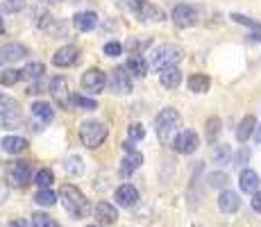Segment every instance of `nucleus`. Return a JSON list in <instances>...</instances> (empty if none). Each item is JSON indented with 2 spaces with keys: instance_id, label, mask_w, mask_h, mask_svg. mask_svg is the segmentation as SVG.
<instances>
[{
  "instance_id": "nucleus-1",
  "label": "nucleus",
  "mask_w": 261,
  "mask_h": 227,
  "mask_svg": "<svg viewBox=\"0 0 261 227\" xmlns=\"http://www.w3.org/2000/svg\"><path fill=\"white\" fill-rule=\"evenodd\" d=\"M59 200H62L64 209H66L73 218H84V216L89 214V203L77 186L64 184L62 189H59Z\"/></svg>"
},
{
  "instance_id": "nucleus-2",
  "label": "nucleus",
  "mask_w": 261,
  "mask_h": 227,
  "mask_svg": "<svg viewBox=\"0 0 261 227\" xmlns=\"http://www.w3.org/2000/svg\"><path fill=\"white\" fill-rule=\"evenodd\" d=\"M154 125H157L159 139H162L164 143H170V145H173L175 136L179 134L177 130H179V125H182V116H179L177 109L166 107V109H162V112H159L157 120H154Z\"/></svg>"
},
{
  "instance_id": "nucleus-3",
  "label": "nucleus",
  "mask_w": 261,
  "mask_h": 227,
  "mask_svg": "<svg viewBox=\"0 0 261 227\" xmlns=\"http://www.w3.org/2000/svg\"><path fill=\"white\" fill-rule=\"evenodd\" d=\"M107 134H109L107 125L100 123V120H84V123L80 125V141H82L89 150L100 148V145L105 143V139H107Z\"/></svg>"
},
{
  "instance_id": "nucleus-4",
  "label": "nucleus",
  "mask_w": 261,
  "mask_h": 227,
  "mask_svg": "<svg viewBox=\"0 0 261 227\" xmlns=\"http://www.w3.org/2000/svg\"><path fill=\"white\" fill-rule=\"evenodd\" d=\"M184 57V50L175 43H164L152 53V68L154 70H166L170 66H177Z\"/></svg>"
},
{
  "instance_id": "nucleus-5",
  "label": "nucleus",
  "mask_w": 261,
  "mask_h": 227,
  "mask_svg": "<svg viewBox=\"0 0 261 227\" xmlns=\"http://www.w3.org/2000/svg\"><path fill=\"white\" fill-rule=\"evenodd\" d=\"M48 91L59 109H71V105H75V95L71 93V84H68V80L64 78V75H57V78L50 80Z\"/></svg>"
},
{
  "instance_id": "nucleus-6",
  "label": "nucleus",
  "mask_w": 261,
  "mask_h": 227,
  "mask_svg": "<svg viewBox=\"0 0 261 227\" xmlns=\"http://www.w3.org/2000/svg\"><path fill=\"white\" fill-rule=\"evenodd\" d=\"M21 123H23V116L18 105L12 98L0 93V125L3 128H18Z\"/></svg>"
},
{
  "instance_id": "nucleus-7",
  "label": "nucleus",
  "mask_w": 261,
  "mask_h": 227,
  "mask_svg": "<svg viewBox=\"0 0 261 227\" xmlns=\"http://www.w3.org/2000/svg\"><path fill=\"white\" fill-rule=\"evenodd\" d=\"M127 7L137 14L141 21H150V23H162L164 21V12L157 5L148 3V0H127Z\"/></svg>"
},
{
  "instance_id": "nucleus-8",
  "label": "nucleus",
  "mask_w": 261,
  "mask_h": 227,
  "mask_svg": "<svg viewBox=\"0 0 261 227\" xmlns=\"http://www.w3.org/2000/svg\"><path fill=\"white\" fill-rule=\"evenodd\" d=\"M32 180V166L30 161H14V164L7 166V182L16 189H23V186L30 184Z\"/></svg>"
},
{
  "instance_id": "nucleus-9",
  "label": "nucleus",
  "mask_w": 261,
  "mask_h": 227,
  "mask_svg": "<svg viewBox=\"0 0 261 227\" xmlns=\"http://www.w3.org/2000/svg\"><path fill=\"white\" fill-rule=\"evenodd\" d=\"M80 84H82V89L87 91V93H100V91L105 89V84H107V75L100 68H89L87 73L82 75Z\"/></svg>"
},
{
  "instance_id": "nucleus-10",
  "label": "nucleus",
  "mask_w": 261,
  "mask_h": 227,
  "mask_svg": "<svg viewBox=\"0 0 261 227\" xmlns=\"http://www.w3.org/2000/svg\"><path fill=\"white\" fill-rule=\"evenodd\" d=\"M198 145H200V136L195 134L193 130H182V132L175 136V141H173V148L177 150L179 155L195 153V150H198Z\"/></svg>"
},
{
  "instance_id": "nucleus-11",
  "label": "nucleus",
  "mask_w": 261,
  "mask_h": 227,
  "mask_svg": "<svg viewBox=\"0 0 261 227\" xmlns=\"http://www.w3.org/2000/svg\"><path fill=\"white\" fill-rule=\"evenodd\" d=\"M198 9L191 7V5H177V7L173 9V23L177 25V28H193L195 23H198Z\"/></svg>"
},
{
  "instance_id": "nucleus-12",
  "label": "nucleus",
  "mask_w": 261,
  "mask_h": 227,
  "mask_svg": "<svg viewBox=\"0 0 261 227\" xmlns=\"http://www.w3.org/2000/svg\"><path fill=\"white\" fill-rule=\"evenodd\" d=\"M25 57H28V48H25L23 43H5L3 48H0V66L16 64Z\"/></svg>"
},
{
  "instance_id": "nucleus-13",
  "label": "nucleus",
  "mask_w": 261,
  "mask_h": 227,
  "mask_svg": "<svg viewBox=\"0 0 261 227\" xmlns=\"http://www.w3.org/2000/svg\"><path fill=\"white\" fill-rule=\"evenodd\" d=\"M112 89L118 95H127L132 93V78H129L127 68H114L112 73Z\"/></svg>"
},
{
  "instance_id": "nucleus-14",
  "label": "nucleus",
  "mask_w": 261,
  "mask_h": 227,
  "mask_svg": "<svg viewBox=\"0 0 261 227\" xmlns=\"http://www.w3.org/2000/svg\"><path fill=\"white\" fill-rule=\"evenodd\" d=\"M80 57V48L77 45H64V48H59L57 53L53 55V64L59 68H68L73 66L75 62H77Z\"/></svg>"
},
{
  "instance_id": "nucleus-15",
  "label": "nucleus",
  "mask_w": 261,
  "mask_h": 227,
  "mask_svg": "<svg viewBox=\"0 0 261 227\" xmlns=\"http://www.w3.org/2000/svg\"><path fill=\"white\" fill-rule=\"evenodd\" d=\"M114 200H116L118 207H123V209H129V207L137 205L139 200V191L134 189L132 184H123L116 189V193H114Z\"/></svg>"
},
{
  "instance_id": "nucleus-16",
  "label": "nucleus",
  "mask_w": 261,
  "mask_h": 227,
  "mask_svg": "<svg viewBox=\"0 0 261 227\" xmlns=\"http://www.w3.org/2000/svg\"><path fill=\"white\" fill-rule=\"evenodd\" d=\"M218 209L223 211V214H237L241 209V198L237 191H223V193L218 195Z\"/></svg>"
},
{
  "instance_id": "nucleus-17",
  "label": "nucleus",
  "mask_w": 261,
  "mask_h": 227,
  "mask_svg": "<svg viewBox=\"0 0 261 227\" xmlns=\"http://www.w3.org/2000/svg\"><path fill=\"white\" fill-rule=\"evenodd\" d=\"M259 184H261V180H259V175L254 173V170H250V168L241 170V175H239V186H241V191H243V193H257V191H259Z\"/></svg>"
},
{
  "instance_id": "nucleus-18",
  "label": "nucleus",
  "mask_w": 261,
  "mask_h": 227,
  "mask_svg": "<svg viewBox=\"0 0 261 227\" xmlns=\"http://www.w3.org/2000/svg\"><path fill=\"white\" fill-rule=\"evenodd\" d=\"M95 25H98V14L93 12H80L73 16V28L77 32H91Z\"/></svg>"
},
{
  "instance_id": "nucleus-19",
  "label": "nucleus",
  "mask_w": 261,
  "mask_h": 227,
  "mask_svg": "<svg viewBox=\"0 0 261 227\" xmlns=\"http://www.w3.org/2000/svg\"><path fill=\"white\" fill-rule=\"evenodd\" d=\"M159 82L164 89H177L182 84V70L177 66H170L166 70H159Z\"/></svg>"
},
{
  "instance_id": "nucleus-20",
  "label": "nucleus",
  "mask_w": 261,
  "mask_h": 227,
  "mask_svg": "<svg viewBox=\"0 0 261 227\" xmlns=\"http://www.w3.org/2000/svg\"><path fill=\"white\" fill-rule=\"evenodd\" d=\"M0 145H3V150L7 155H21L28 150V141H25L23 136H14V134L5 136V139L0 141Z\"/></svg>"
},
{
  "instance_id": "nucleus-21",
  "label": "nucleus",
  "mask_w": 261,
  "mask_h": 227,
  "mask_svg": "<svg viewBox=\"0 0 261 227\" xmlns=\"http://www.w3.org/2000/svg\"><path fill=\"white\" fill-rule=\"evenodd\" d=\"M95 218L105 225H114L118 218V211H116V207L109 203H98L95 205Z\"/></svg>"
},
{
  "instance_id": "nucleus-22",
  "label": "nucleus",
  "mask_w": 261,
  "mask_h": 227,
  "mask_svg": "<svg viewBox=\"0 0 261 227\" xmlns=\"http://www.w3.org/2000/svg\"><path fill=\"white\" fill-rule=\"evenodd\" d=\"M254 128H257V118H254V116H245L237 128V139L241 143H245V141L254 134Z\"/></svg>"
},
{
  "instance_id": "nucleus-23",
  "label": "nucleus",
  "mask_w": 261,
  "mask_h": 227,
  "mask_svg": "<svg viewBox=\"0 0 261 227\" xmlns=\"http://www.w3.org/2000/svg\"><path fill=\"white\" fill-rule=\"evenodd\" d=\"M143 164V155L141 153H129L127 157L123 159V164H120V175H132L134 170H139Z\"/></svg>"
},
{
  "instance_id": "nucleus-24",
  "label": "nucleus",
  "mask_w": 261,
  "mask_h": 227,
  "mask_svg": "<svg viewBox=\"0 0 261 227\" xmlns=\"http://www.w3.org/2000/svg\"><path fill=\"white\" fill-rule=\"evenodd\" d=\"M209 87H212V80H209L207 75L195 73L189 78V89L193 91V93H207Z\"/></svg>"
},
{
  "instance_id": "nucleus-25",
  "label": "nucleus",
  "mask_w": 261,
  "mask_h": 227,
  "mask_svg": "<svg viewBox=\"0 0 261 227\" xmlns=\"http://www.w3.org/2000/svg\"><path fill=\"white\" fill-rule=\"evenodd\" d=\"M23 80H30V82H39V80L43 78V73H46V66H43L41 62H34V64H28L23 70Z\"/></svg>"
},
{
  "instance_id": "nucleus-26",
  "label": "nucleus",
  "mask_w": 261,
  "mask_h": 227,
  "mask_svg": "<svg viewBox=\"0 0 261 227\" xmlns=\"http://www.w3.org/2000/svg\"><path fill=\"white\" fill-rule=\"evenodd\" d=\"M125 68H127L132 75H137V78H143V75L148 73V64H145V59L139 57V55H132V57L127 59V66Z\"/></svg>"
},
{
  "instance_id": "nucleus-27",
  "label": "nucleus",
  "mask_w": 261,
  "mask_h": 227,
  "mask_svg": "<svg viewBox=\"0 0 261 227\" xmlns=\"http://www.w3.org/2000/svg\"><path fill=\"white\" fill-rule=\"evenodd\" d=\"M32 114L37 116V118H41L43 123H50V120L55 118V112H53V107H50V103H34L32 105Z\"/></svg>"
},
{
  "instance_id": "nucleus-28",
  "label": "nucleus",
  "mask_w": 261,
  "mask_h": 227,
  "mask_svg": "<svg viewBox=\"0 0 261 227\" xmlns=\"http://www.w3.org/2000/svg\"><path fill=\"white\" fill-rule=\"evenodd\" d=\"M64 170H66L68 175H82L84 173L82 157H77V155H68V157L64 159Z\"/></svg>"
},
{
  "instance_id": "nucleus-29",
  "label": "nucleus",
  "mask_w": 261,
  "mask_h": 227,
  "mask_svg": "<svg viewBox=\"0 0 261 227\" xmlns=\"http://www.w3.org/2000/svg\"><path fill=\"white\" fill-rule=\"evenodd\" d=\"M23 80V73L18 68H5L3 73H0V84L3 87H14L16 82H21Z\"/></svg>"
},
{
  "instance_id": "nucleus-30",
  "label": "nucleus",
  "mask_w": 261,
  "mask_h": 227,
  "mask_svg": "<svg viewBox=\"0 0 261 227\" xmlns=\"http://www.w3.org/2000/svg\"><path fill=\"white\" fill-rule=\"evenodd\" d=\"M41 28L46 30V32L53 39H59V37H64V30H66V25H64L62 21H57V18H50V21H43L41 23Z\"/></svg>"
},
{
  "instance_id": "nucleus-31",
  "label": "nucleus",
  "mask_w": 261,
  "mask_h": 227,
  "mask_svg": "<svg viewBox=\"0 0 261 227\" xmlns=\"http://www.w3.org/2000/svg\"><path fill=\"white\" fill-rule=\"evenodd\" d=\"M34 203L41 207H53L57 203V193H55L53 189H39V193L34 195Z\"/></svg>"
},
{
  "instance_id": "nucleus-32",
  "label": "nucleus",
  "mask_w": 261,
  "mask_h": 227,
  "mask_svg": "<svg viewBox=\"0 0 261 227\" xmlns=\"http://www.w3.org/2000/svg\"><path fill=\"white\" fill-rule=\"evenodd\" d=\"M53 170L50 168H41L37 175H34V184L39 186V189H50L53 186Z\"/></svg>"
},
{
  "instance_id": "nucleus-33",
  "label": "nucleus",
  "mask_w": 261,
  "mask_h": 227,
  "mask_svg": "<svg viewBox=\"0 0 261 227\" xmlns=\"http://www.w3.org/2000/svg\"><path fill=\"white\" fill-rule=\"evenodd\" d=\"M212 157H214L216 164H227V161L232 159V150H229L227 145H216L214 153H212Z\"/></svg>"
},
{
  "instance_id": "nucleus-34",
  "label": "nucleus",
  "mask_w": 261,
  "mask_h": 227,
  "mask_svg": "<svg viewBox=\"0 0 261 227\" xmlns=\"http://www.w3.org/2000/svg\"><path fill=\"white\" fill-rule=\"evenodd\" d=\"M0 9L5 14L21 12V9H25V0H0Z\"/></svg>"
},
{
  "instance_id": "nucleus-35",
  "label": "nucleus",
  "mask_w": 261,
  "mask_h": 227,
  "mask_svg": "<svg viewBox=\"0 0 261 227\" xmlns=\"http://www.w3.org/2000/svg\"><path fill=\"white\" fill-rule=\"evenodd\" d=\"M218 134H220V118L218 116H212V118L207 120V139L214 143V141L218 139Z\"/></svg>"
},
{
  "instance_id": "nucleus-36",
  "label": "nucleus",
  "mask_w": 261,
  "mask_h": 227,
  "mask_svg": "<svg viewBox=\"0 0 261 227\" xmlns=\"http://www.w3.org/2000/svg\"><path fill=\"white\" fill-rule=\"evenodd\" d=\"M30 223H32V227H57L55 218H50V216H46V214H32Z\"/></svg>"
},
{
  "instance_id": "nucleus-37",
  "label": "nucleus",
  "mask_w": 261,
  "mask_h": 227,
  "mask_svg": "<svg viewBox=\"0 0 261 227\" xmlns=\"http://www.w3.org/2000/svg\"><path fill=\"white\" fill-rule=\"evenodd\" d=\"M75 105H77L80 109H87V112L98 109V103H95L93 98H87V95H75Z\"/></svg>"
},
{
  "instance_id": "nucleus-38",
  "label": "nucleus",
  "mask_w": 261,
  "mask_h": 227,
  "mask_svg": "<svg viewBox=\"0 0 261 227\" xmlns=\"http://www.w3.org/2000/svg\"><path fill=\"white\" fill-rule=\"evenodd\" d=\"M127 134H129V139H132V141H141L145 136V128L141 123H132L127 128Z\"/></svg>"
},
{
  "instance_id": "nucleus-39",
  "label": "nucleus",
  "mask_w": 261,
  "mask_h": 227,
  "mask_svg": "<svg viewBox=\"0 0 261 227\" xmlns=\"http://www.w3.org/2000/svg\"><path fill=\"white\" fill-rule=\"evenodd\" d=\"M232 21L234 23H241V25H248V28H252V30H261V23L259 21H252V18L243 16V14H232Z\"/></svg>"
},
{
  "instance_id": "nucleus-40",
  "label": "nucleus",
  "mask_w": 261,
  "mask_h": 227,
  "mask_svg": "<svg viewBox=\"0 0 261 227\" xmlns=\"http://www.w3.org/2000/svg\"><path fill=\"white\" fill-rule=\"evenodd\" d=\"M209 184H212L214 189H223V186L227 184V175L225 173H212L209 175Z\"/></svg>"
},
{
  "instance_id": "nucleus-41",
  "label": "nucleus",
  "mask_w": 261,
  "mask_h": 227,
  "mask_svg": "<svg viewBox=\"0 0 261 227\" xmlns=\"http://www.w3.org/2000/svg\"><path fill=\"white\" fill-rule=\"evenodd\" d=\"M120 53H123V45H120L118 41H109V43H105V55H109V57H118Z\"/></svg>"
},
{
  "instance_id": "nucleus-42",
  "label": "nucleus",
  "mask_w": 261,
  "mask_h": 227,
  "mask_svg": "<svg viewBox=\"0 0 261 227\" xmlns=\"http://www.w3.org/2000/svg\"><path fill=\"white\" fill-rule=\"evenodd\" d=\"M248 159H250V150H248V148H241L239 153H237V157H234V166L248 164Z\"/></svg>"
},
{
  "instance_id": "nucleus-43",
  "label": "nucleus",
  "mask_w": 261,
  "mask_h": 227,
  "mask_svg": "<svg viewBox=\"0 0 261 227\" xmlns=\"http://www.w3.org/2000/svg\"><path fill=\"white\" fill-rule=\"evenodd\" d=\"M250 205H252V209L257 211V214H261V191L252 193V200H250Z\"/></svg>"
},
{
  "instance_id": "nucleus-44",
  "label": "nucleus",
  "mask_w": 261,
  "mask_h": 227,
  "mask_svg": "<svg viewBox=\"0 0 261 227\" xmlns=\"http://www.w3.org/2000/svg\"><path fill=\"white\" fill-rule=\"evenodd\" d=\"M254 139H257V143L261 145V125H259V128H257V132H254Z\"/></svg>"
},
{
  "instance_id": "nucleus-45",
  "label": "nucleus",
  "mask_w": 261,
  "mask_h": 227,
  "mask_svg": "<svg viewBox=\"0 0 261 227\" xmlns=\"http://www.w3.org/2000/svg\"><path fill=\"white\" fill-rule=\"evenodd\" d=\"M250 39H252V41H261V30H259V34H250Z\"/></svg>"
},
{
  "instance_id": "nucleus-46",
  "label": "nucleus",
  "mask_w": 261,
  "mask_h": 227,
  "mask_svg": "<svg viewBox=\"0 0 261 227\" xmlns=\"http://www.w3.org/2000/svg\"><path fill=\"white\" fill-rule=\"evenodd\" d=\"M5 32V23H3V18H0V34Z\"/></svg>"
},
{
  "instance_id": "nucleus-47",
  "label": "nucleus",
  "mask_w": 261,
  "mask_h": 227,
  "mask_svg": "<svg viewBox=\"0 0 261 227\" xmlns=\"http://www.w3.org/2000/svg\"><path fill=\"white\" fill-rule=\"evenodd\" d=\"M12 227H23V225H21V223H14V225H12Z\"/></svg>"
},
{
  "instance_id": "nucleus-48",
  "label": "nucleus",
  "mask_w": 261,
  "mask_h": 227,
  "mask_svg": "<svg viewBox=\"0 0 261 227\" xmlns=\"http://www.w3.org/2000/svg\"><path fill=\"white\" fill-rule=\"evenodd\" d=\"M91 227H98V225H91Z\"/></svg>"
}]
</instances>
